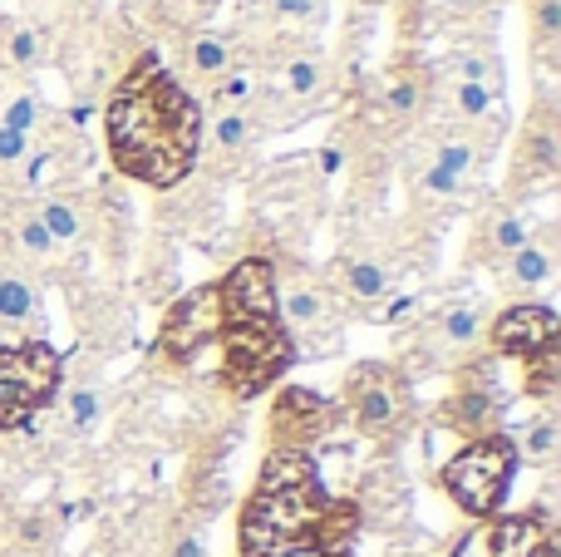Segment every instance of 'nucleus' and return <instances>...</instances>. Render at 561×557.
Wrapping results in <instances>:
<instances>
[{"mask_svg": "<svg viewBox=\"0 0 561 557\" xmlns=\"http://www.w3.org/2000/svg\"><path fill=\"white\" fill-rule=\"evenodd\" d=\"M104 138L118 178L178 187L203 158V104L158 49H138L108 89Z\"/></svg>", "mask_w": 561, "mask_h": 557, "instance_id": "nucleus-1", "label": "nucleus"}, {"mask_svg": "<svg viewBox=\"0 0 561 557\" xmlns=\"http://www.w3.org/2000/svg\"><path fill=\"white\" fill-rule=\"evenodd\" d=\"M330 493L320 484V469L300 450H272L256 474V489L237 523L242 557H296L310 553L316 523L325 513Z\"/></svg>", "mask_w": 561, "mask_h": 557, "instance_id": "nucleus-2", "label": "nucleus"}, {"mask_svg": "<svg viewBox=\"0 0 561 557\" xmlns=\"http://www.w3.org/2000/svg\"><path fill=\"white\" fill-rule=\"evenodd\" d=\"M222 345V385L237 400L272 390L280 380V371L296 365V345H290L280 316H247V321H222L217 331Z\"/></svg>", "mask_w": 561, "mask_h": 557, "instance_id": "nucleus-3", "label": "nucleus"}, {"mask_svg": "<svg viewBox=\"0 0 561 557\" xmlns=\"http://www.w3.org/2000/svg\"><path fill=\"white\" fill-rule=\"evenodd\" d=\"M65 380V355L49 341H20V336L0 331V434L25 430L39 410L59 395Z\"/></svg>", "mask_w": 561, "mask_h": 557, "instance_id": "nucleus-4", "label": "nucleus"}, {"mask_svg": "<svg viewBox=\"0 0 561 557\" xmlns=\"http://www.w3.org/2000/svg\"><path fill=\"white\" fill-rule=\"evenodd\" d=\"M517 474V450L513 434H483V440H468L454 459H444L438 469V489L468 513V519H493L503 509L507 489H513Z\"/></svg>", "mask_w": 561, "mask_h": 557, "instance_id": "nucleus-5", "label": "nucleus"}, {"mask_svg": "<svg viewBox=\"0 0 561 557\" xmlns=\"http://www.w3.org/2000/svg\"><path fill=\"white\" fill-rule=\"evenodd\" d=\"M345 410H350V424L369 440H394V434L409 430L414 420V400H409V380L404 371L385 361H365L345 375Z\"/></svg>", "mask_w": 561, "mask_h": 557, "instance_id": "nucleus-6", "label": "nucleus"}, {"mask_svg": "<svg viewBox=\"0 0 561 557\" xmlns=\"http://www.w3.org/2000/svg\"><path fill=\"white\" fill-rule=\"evenodd\" d=\"M276 316L286 326L290 345H296V361L340 351V302L320 276L296 272L286 282L276 276Z\"/></svg>", "mask_w": 561, "mask_h": 557, "instance_id": "nucleus-7", "label": "nucleus"}, {"mask_svg": "<svg viewBox=\"0 0 561 557\" xmlns=\"http://www.w3.org/2000/svg\"><path fill=\"white\" fill-rule=\"evenodd\" d=\"M503 410H507V395L493 375V361H463L458 365V385L444 405H438V424L468 440H483V434H497L503 424Z\"/></svg>", "mask_w": 561, "mask_h": 557, "instance_id": "nucleus-8", "label": "nucleus"}, {"mask_svg": "<svg viewBox=\"0 0 561 557\" xmlns=\"http://www.w3.org/2000/svg\"><path fill=\"white\" fill-rule=\"evenodd\" d=\"M448 557H557V523L537 513H493L478 519Z\"/></svg>", "mask_w": 561, "mask_h": 557, "instance_id": "nucleus-9", "label": "nucleus"}, {"mask_svg": "<svg viewBox=\"0 0 561 557\" xmlns=\"http://www.w3.org/2000/svg\"><path fill=\"white\" fill-rule=\"evenodd\" d=\"M217 331H222V302H217V282H203L193 292H183L173 306H168L163 326H158V355L173 365L197 361V351L217 345Z\"/></svg>", "mask_w": 561, "mask_h": 557, "instance_id": "nucleus-10", "label": "nucleus"}, {"mask_svg": "<svg viewBox=\"0 0 561 557\" xmlns=\"http://www.w3.org/2000/svg\"><path fill=\"white\" fill-rule=\"evenodd\" d=\"M561 345V316L547 302H517L488 321V351L503 361H537Z\"/></svg>", "mask_w": 561, "mask_h": 557, "instance_id": "nucleus-11", "label": "nucleus"}, {"mask_svg": "<svg viewBox=\"0 0 561 557\" xmlns=\"http://www.w3.org/2000/svg\"><path fill=\"white\" fill-rule=\"evenodd\" d=\"M335 430V405L306 385H286L272 405V450H300L310 454L325 434Z\"/></svg>", "mask_w": 561, "mask_h": 557, "instance_id": "nucleus-12", "label": "nucleus"}, {"mask_svg": "<svg viewBox=\"0 0 561 557\" xmlns=\"http://www.w3.org/2000/svg\"><path fill=\"white\" fill-rule=\"evenodd\" d=\"M483 336H488L483 306H473V302L444 306V311L428 316V326L419 331L414 355H424V365H463V361H473Z\"/></svg>", "mask_w": 561, "mask_h": 557, "instance_id": "nucleus-13", "label": "nucleus"}, {"mask_svg": "<svg viewBox=\"0 0 561 557\" xmlns=\"http://www.w3.org/2000/svg\"><path fill=\"white\" fill-rule=\"evenodd\" d=\"M247 39H242V30H193V35L183 39V55H178V69L173 75L183 79L193 94H203V89H213L217 79L227 75V69L237 65V59L247 55Z\"/></svg>", "mask_w": 561, "mask_h": 557, "instance_id": "nucleus-14", "label": "nucleus"}, {"mask_svg": "<svg viewBox=\"0 0 561 557\" xmlns=\"http://www.w3.org/2000/svg\"><path fill=\"white\" fill-rule=\"evenodd\" d=\"M49 65H55V45H49L45 30L35 20H25L20 10H0V75L35 79Z\"/></svg>", "mask_w": 561, "mask_h": 557, "instance_id": "nucleus-15", "label": "nucleus"}, {"mask_svg": "<svg viewBox=\"0 0 561 557\" xmlns=\"http://www.w3.org/2000/svg\"><path fill=\"white\" fill-rule=\"evenodd\" d=\"M30 203H35L39 227H45L49 242L59 247V257H65V252H79V247H89L99 213H94V203H89L84 193L65 187V193H45V197H30Z\"/></svg>", "mask_w": 561, "mask_h": 557, "instance_id": "nucleus-16", "label": "nucleus"}, {"mask_svg": "<svg viewBox=\"0 0 561 557\" xmlns=\"http://www.w3.org/2000/svg\"><path fill=\"white\" fill-rule=\"evenodd\" d=\"M0 242H5V252L15 257V266H55L59 262V247L49 242V232L39 227L35 217V203L30 197H10V203H0Z\"/></svg>", "mask_w": 561, "mask_h": 557, "instance_id": "nucleus-17", "label": "nucleus"}, {"mask_svg": "<svg viewBox=\"0 0 561 557\" xmlns=\"http://www.w3.org/2000/svg\"><path fill=\"white\" fill-rule=\"evenodd\" d=\"M330 292L335 296H350L359 311H379V306L394 296V272H389L379 257H365V252H345L335 266H330Z\"/></svg>", "mask_w": 561, "mask_h": 557, "instance_id": "nucleus-18", "label": "nucleus"}, {"mask_svg": "<svg viewBox=\"0 0 561 557\" xmlns=\"http://www.w3.org/2000/svg\"><path fill=\"white\" fill-rule=\"evenodd\" d=\"M45 326V292L25 266H0V331L35 341V331Z\"/></svg>", "mask_w": 561, "mask_h": 557, "instance_id": "nucleus-19", "label": "nucleus"}, {"mask_svg": "<svg viewBox=\"0 0 561 557\" xmlns=\"http://www.w3.org/2000/svg\"><path fill=\"white\" fill-rule=\"evenodd\" d=\"M557 276V227H542V232H527V242L497 266V282L507 292H537Z\"/></svg>", "mask_w": 561, "mask_h": 557, "instance_id": "nucleus-20", "label": "nucleus"}, {"mask_svg": "<svg viewBox=\"0 0 561 557\" xmlns=\"http://www.w3.org/2000/svg\"><path fill=\"white\" fill-rule=\"evenodd\" d=\"M266 138L252 109H213L203 114V148L213 158H247Z\"/></svg>", "mask_w": 561, "mask_h": 557, "instance_id": "nucleus-21", "label": "nucleus"}, {"mask_svg": "<svg viewBox=\"0 0 561 557\" xmlns=\"http://www.w3.org/2000/svg\"><path fill=\"white\" fill-rule=\"evenodd\" d=\"M552 173H557V109H552V99H542V104L533 109V118H527V128H523L517 178H537V183H547Z\"/></svg>", "mask_w": 561, "mask_h": 557, "instance_id": "nucleus-22", "label": "nucleus"}, {"mask_svg": "<svg viewBox=\"0 0 561 557\" xmlns=\"http://www.w3.org/2000/svg\"><path fill=\"white\" fill-rule=\"evenodd\" d=\"M523 242H527L523 213H517V207H507V203H493L483 213V223H478L473 252H468V257H473V262H488V266H503Z\"/></svg>", "mask_w": 561, "mask_h": 557, "instance_id": "nucleus-23", "label": "nucleus"}, {"mask_svg": "<svg viewBox=\"0 0 561 557\" xmlns=\"http://www.w3.org/2000/svg\"><path fill=\"white\" fill-rule=\"evenodd\" d=\"M256 99H262V49H247L213 89L197 94V104L203 114H213V109H252Z\"/></svg>", "mask_w": 561, "mask_h": 557, "instance_id": "nucleus-24", "label": "nucleus"}, {"mask_svg": "<svg viewBox=\"0 0 561 557\" xmlns=\"http://www.w3.org/2000/svg\"><path fill=\"white\" fill-rule=\"evenodd\" d=\"M359 528H365V509L355 499H330L325 513L316 523V538H310V553L316 557H355Z\"/></svg>", "mask_w": 561, "mask_h": 557, "instance_id": "nucleus-25", "label": "nucleus"}, {"mask_svg": "<svg viewBox=\"0 0 561 557\" xmlns=\"http://www.w3.org/2000/svg\"><path fill=\"white\" fill-rule=\"evenodd\" d=\"M438 79H463V84H483L493 94H503V55L493 45H454L438 59Z\"/></svg>", "mask_w": 561, "mask_h": 557, "instance_id": "nucleus-26", "label": "nucleus"}, {"mask_svg": "<svg viewBox=\"0 0 561 557\" xmlns=\"http://www.w3.org/2000/svg\"><path fill=\"white\" fill-rule=\"evenodd\" d=\"M438 99H444L448 124H497L503 118V94L483 84H463V79H438Z\"/></svg>", "mask_w": 561, "mask_h": 557, "instance_id": "nucleus-27", "label": "nucleus"}, {"mask_svg": "<svg viewBox=\"0 0 561 557\" xmlns=\"http://www.w3.org/2000/svg\"><path fill=\"white\" fill-rule=\"evenodd\" d=\"M513 450H517V464L552 469L557 454H561V414L552 410V405H542V410L523 424V434H513Z\"/></svg>", "mask_w": 561, "mask_h": 557, "instance_id": "nucleus-28", "label": "nucleus"}, {"mask_svg": "<svg viewBox=\"0 0 561 557\" xmlns=\"http://www.w3.org/2000/svg\"><path fill=\"white\" fill-rule=\"evenodd\" d=\"M428 99H434V84H428L424 69L414 65H394L385 79V109L394 118H419L428 109Z\"/></svg>", "mask_w": 561, "mask_h": 557, "instance_id": "nucleus-29", "label": "nucleus"}, {"mask_svg": "<svg viewBox=\"0 0 561 557\" xmlns=\"http://www.w3.org/2000/svg\"><path fill=\"white\" fill-rule=\"evenodd\" d=\"M527 15H533V55H537V65H557L561 0H527Z\"/></svg>", "mask_w": 561, "mask_h": 557, "instance_id": "nucleus-30", "label": "nucleus"}, {"mask_svg": "<svg viewBox=\"0 0 561 557\" xmlns=\"http://www.w3.org/2000/svg\"><path fill=\"white\" fill-rule=\"evenodd\" d=\"M523 395L527 400H537V405H552L561 395V345L523 365Z\"/></svg>", "mask_w": 561, "mask_h": 557, "instance_id": "nucleus-31", "label": "nucleus"}, {"mask_svg": "<svg viewBox=\"0 0 561 557\" xmlns=\"http://www.w3.org/2000/svg\"><path fill=\"white\" fill-rule=\"evenodd\" d=\"M99 414H104V395L89 390V385H79V390L65 395V420H69V434H89L99 424Z\"/></svg>", "mask_w": 561, "mask_h": 557, "instance_id": "nucleus-32", "label": "nucleus"}, {"mask_svg": "<svg viewBox=\"0 0 561 557\" xmlns=\"http://www.w3.org/2000/svg\"><path fill=\"white\" fill-rule=\"evenodd\" d=\"M39 148V138H30V134H20V128H5L0 124V178H10L15 183V173L25 168V158Z\"/></svg>", "mask_w": 561, "mask_h": 557, "instance_id": "nucleus-33", "label": "nucleus"}, {"mask_svg": "<svg viewBox=\"0 0 561 557\" xmlns=\"http://www.w3.org/2000/svg\"><path fill=\"white\" fill-rule=\"evenodd\" d=\"M173 557H207V553H203V538H197V533L178 538V543H173Z\"/></svg>", "mask_w": 561, "mask_h": 557, "instance_id": "nucleus-34", "label": "nucleus"}, {"mask_svg": "<svg viewBox=\"0 0 561 557\" xmlns=\"http://www.w3.org/2000/svg\"><path fill=\"white\" fill-rule=\"evenodd\" d=\"M0 84H5V75H0Z\"/></svg>", "mask_w": 561, "mask_h": 557, "instance_id": "nucleus-35", "label": "nucleus"}]
</instances>
